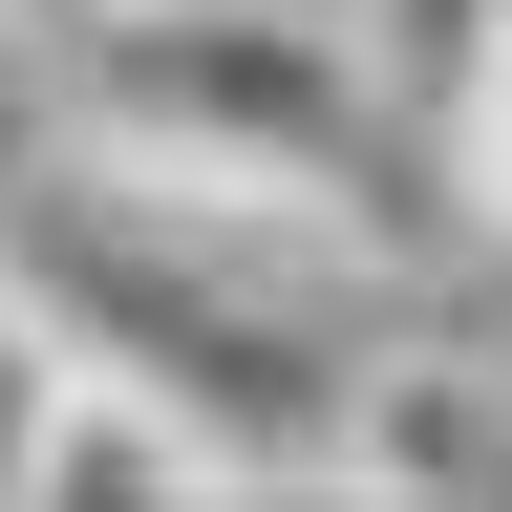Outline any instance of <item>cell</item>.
I'll use <instances>...</instances> for the list:
<instances>
[{
    "instance_id": "6da1fadb",
    "label": "cell",
    "mask_w": 512,
    "mask_h": 512,
    "mask_svg": "<svg viewBox=\"0 0 512 512\" xmlns=\"http://www.w3.org/2000/svg\"><path fill=\"white\" fill-rule=\"evenodd\" d=\"M86 150L171 171V192H256V214L363 235V150H384V64L278 22V0H107L86 22Z\"/></svg>"
},
{
    "instance_id": "7a4b0ae2",
    "label": "cell",
    "mask_w": 512,
    "mask_h": 512,
    "mask_svg": "<svg viewBox=\"0 0 512 512\" xmlns=\"http://www.w3.org/2000/svg\"><path fill=\"white\" fill-rule=\"evenodd\" d=\"M320 470H363V491H491V470H512V384H491L470 342H363Z\"/></svg>"
},
{
    "instance_id": "3957f363",
    "label": "cell",
    "mask_w": 512,
    "mask_h": 512,
    "mask_svg": "<svg viewBox=\"0 0 512 512\" xmlns=\"http://www.w3.org/2000/svg\"><path fill=\"white\" fill-rule=\"evenodd\" d=\"M427 150H448V192H470V235H512V22L448 64V107H427Z\"/></svg>"
},
{
    "instance_id": "277c9868",
    "label": "cell",
    "mask_w": 512,
    "mask_h": 512,
    "mask_svg": "<svg viewBox=\"0 0 512 512\" xmlns=\"http://www.w3.org/2000/svg\"><path fill=\"white\" fill-rule=\"evenodd\" d=\"M43 384H64V342L0 299V491H22V448H43Z\"/></svg>"
},
{
    "instance_id": "5b68a950",
    "label": "cell",
    "mask_w": 512,
    "mask_h": 512,
    "mask_svg": "<svg viewBox=\"0 0 512 512\" xmlns=\"http://www.w3.org/2000/svg\"><path fill=\"white\" fill-rule=\"evenodd\" d=\"M107 22V0H0V43H86Z\"/></svg>"
}]
</instances>
